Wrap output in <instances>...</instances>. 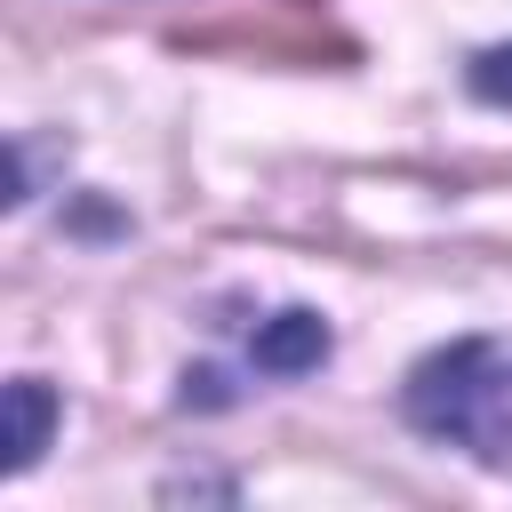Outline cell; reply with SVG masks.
Here are the masks:
<instances>
[{"label": "cell", "mask_w": 512, "mask_h": 512, "mask_svg": "<svg viewBox=\"0 0 512 512\" xmlns=\"http://www.w3.org/2000/svg\"><path fill=\"white\" fill-rule=\"evenodd\" d=\"M464 80H472V96H480V104H512V48H480Z\"/></svg>", "instance_id": "5b68a950"}, {"label": "cell", "mask_w": 512, "mask_h": 512, "mask_svg": "<svg viewBox=\"0 0 512 512\" xmlns=\"http://www.w3.org/2000/svg\"><path fill=\"white\" fill-rule=\"evenodd\" d=\"M248 352H256V368H264V376H304V368H320V360H328V320H320V312H304V304H296V312H272V320L256 328V344H248Z\"/></svg>", "instance_id": "3957f363"}, {"label": "cell", "mask_w": 512, "mask_h": 512, "mask_svg": "<svg viewBox=\"0 0 512 512\" xmlns=\"http://www.w3.org/2000/svg\"><path fill=\"white\" fill-rule=\"evenodd\" d=\"M8 416H16V432H8V472H24V464L40 456V440H48L56 392H48L40 376H16V384H8Z\"/></svg>", "instance_id": "277c9868"}, {"label": "cell", "mask_w": 512, "mask_h": 512, "mask_svg": "<svg viewBox=\"0 0 512 512\" xmlns=\"http://www.w3.org/2000/svg\"><path fill=\"white\" fill-rule=\"evenodd\" d=\"M184 56H232V64H352V32L320 0H224L216 16H192L168 32Z\"/></svg>", "instance_id": "7a4b0ae2"}, {"label": "cell", "mask_w": 512, "mask_h": 512, "mask_svg": "<svg viewBox=\"0 0 512 512\" xmlns=\"http://www.w3.org/2000/svg\"><path fill=\"white\" fill-rule=\"evenodd\" d=\"M400 408L424 440H448L472 464L512 472V336H464L424 352L408 368Z\"/></svg>", "instance_id": "6da1fadb"}]
</instances>
